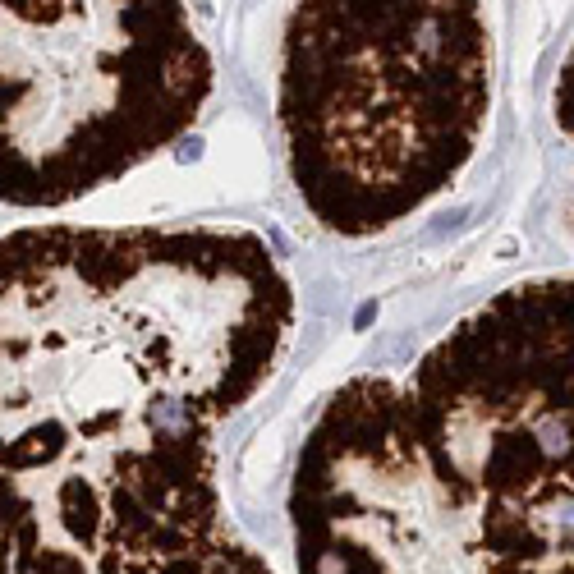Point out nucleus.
<instances>
[{
    "mask_svg": "<svg viewBox=\"0 0 574 574\" xmlns=\"http://www.w3.org/2000/svg\"><path fill=\"white\" fill-rule=\"evenodd\" d=\"M5 5V207L56 212L184 138L212 97L189 0Z\"/></svg>",
    "mask_w": 574,
    "mask_h": 574,
    "instance_id": "7ed1b4c3",
    "label": "nucleus"
},
{
    "mask_svg": "<svg viewBox=\"0 0 574 574\" xmlns=\"http://www.w3.org/2000/svg\"><path fill=\"white\" fill-rule=\"evenodd\" d=\"M487 0H290L276 42L285 170L322 230L382 235L464 175L492 120Z\"/></svg>",
    "mask_w": 574,
    "mask_h": 574,
    "instance_id": "f03ea898",
    "label": "nucleus"
},
{
    "mask_svg": "<svg viewBox=\"0 0 574 574\" xmlns=\"http://www.w3.org/2000/svg\"><path fill=\"white\" fill-rule=\"evenodd\" d=\"M552 120L574 143V33H570V42H565L561 69H556V83H552Z\"/></svg>",
    "mask_w": 574,
    "mask_h": 574,
    "instance_id": "0eeeda50",
    "label": "nucleus"
},
{
    "mask_svg": "<svg viewBox=\"0 0 574 574\" xmlns=\"http://www.w3.org/2000/svg\"><path fill=\"white\" fill-rule=\"evenodd\" d=\"M299 574H574V529L487 492L437 446L405 382H345L290 478Z\"/></svg>",
    "mask_w": 574,
    "mask_h": 574,
    "instance_id": "20e7f679",
    "label": "nucleus"
},
{
    "mask_svg": "<svg viewBox=\"0 0 574 574\" xmlns=\"http://www.w3.org/2000/svg\"><path fill=\"white\" fill-rule=\"evenodd\" d=\"M5 574H276L226 519L147 542H111L88 552H19Z\"/></svg>",
    "mask_w": 574,
    "mask_h": 574,
    "instance_id": "423d86ee",
    "label": "nucleus"
},
{
    "mask_svg": "<svg viewBox=\"0 0 574 574\" xmlns=\"http://www.w3.org/2000/svg\"><path fill=\"white\" fill-rule=\"evenodd\" d=\"M5 556L216 524V428L271 382L294 290L230 226L5 235Z\"/></svg>",
    "mask_w": 574,
    "mask_h": 574,
    "instance_id": "f257e3e1",
    "label": "nucleus"
},
{
    "mask_svg": "<svg viewBox=\"0 0 574 574\" xmlns=\"http://www.w3.org/2000/svg\"><path fill=\"white\" fill-rule=\"evenodd\" d=\"M405 391L473 483L538 510L574 506V262L460 317Z\"/></svg>",
    "mask_w": 574,
    "mask_h": 574,
    "instance_id": "39448f33",
    "label": "nucleus"
}]
</instances>
